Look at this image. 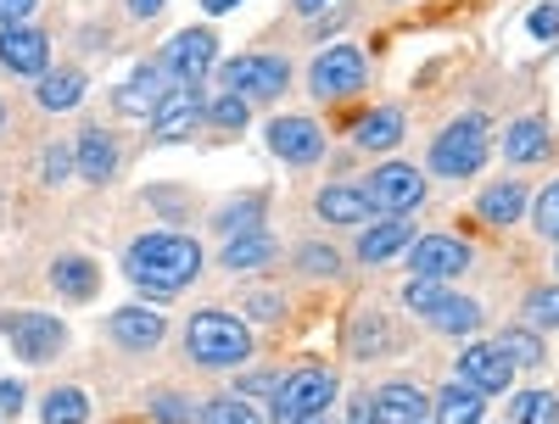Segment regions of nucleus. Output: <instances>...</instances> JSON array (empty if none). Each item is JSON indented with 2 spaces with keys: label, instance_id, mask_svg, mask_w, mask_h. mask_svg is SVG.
I'll return each instance as SVG.
<instances>
[{
  "label": "nucleus",
  "instance_id": "f03ea898",
  "mask_svg": "<svg viewBox=\"0 0 559 424\" xmlns=\"http://www.w3.org/2000/svg\"><path fill=\"white\" fill-rule=\"evenodd\" d=\"M185 352H191V363L202 368H236L252 358V329L236 318V313H197L191 324H185Z\"/></svg>",
  "mask_w": 559,
  "mask_h": 424
},
{
  "label": "nucleus",
  "instance_id": "6ab92c4d",
  "mask_svg": "<svg viewBox=\"0 0 559 424\" xmlns=\"http://www.w3.org/2000/svg\"><path fill=\"white\" fill-rule=\"evenodd\" d=\"M369 413H376V424H419L426 419V391L408 386V380H392V386L376 391Z\"/></svg>",
  "mask_w": 559,
  "mask_h": 424
},
{
  "label": "nucleus",
  "instance_id": "5701e85b",
  "mask_svg": "<svg viewBox=\"0 0 559 424\" xmlns=\"http://www.w3.org/2000/svg\"><path fill=\"white\" fill-rule=\"evenodd\" d=\"M403 129H408V123H403V112H397V107H376L369 118H358L353 140H358L364 152H392L397 140H403Z\"/></svg>",
  "mask_w": 559,
  "mask_h": 424
},
{
  "label": "nucleus",
  "instance_id": "7ed1b4c3",
  "mask_svg": "<svg viewBox=\"0 0 559 424\" xmlns=\"http://www.w3.org/2000/svg\"><path fill=\"white\" fill-rule=\"evenodd\" d=\"M336 374L331 368H319V363H308V368H292L286 380L274 386V408H269V419L274 424H302V419H313V413H331V402H336Z\"/></svg>",
  "mask_w": 559,
  "mask_h": 424
},
{
  "label": "nucleus",
  "instance_id": "3c124183",
  "mask_svg": "<svg viewBox=\"0 0 559 424\" xmlns=\"http://www.w3.org/2000/svg\"><path fill=\"white\" fill-rule=\"evenodd\" d=\"M0 123H7V112H0Z\"/></svg>",
  "mask_w": 559,
  "mask_h": 424
},
{
  "label": "nucleus",
  "instance_id": "39448f33",
  "mask_svg": "<svg viewBox=\"0 0 559 424\" xmlns=\"http://www.w3.org/2000/svg\"><path fill=\"white\" fill-rule=\"evenodd\" d=\"M403 302H408V307H414L419 318H426V324L448 329V336H471V329L481 324V302L442 291V279H408Z\"/></svg>",
  "mask_w": 559,
  "mask_h": 424
},
{
  "label": "nucleus",
  "instance_id": "b1692460",
  "mask_svg": "<svg viewBox=\"0 0 559 424\" xmlns=\"http://www.w3.org/2000/svg\"><path fill=\"white\" fill-rule=\"evenodd\" d=\"M269 257H274V241H269L263 229H252V234H229L218 263H224L229 274H247V268H263Z\"/></svg>",
  "mask_w": 559,
  "mask_h": 424
},
{
  "label": "nucleus",
  "instance_id": "2f4dec72",
  "mask_svg": "<svg viewBox=\"0 0 559 424\" xmlns=\"http://www.w3.org/2000/svg\"><path fill=\"white\" fill-rule=\"evenodd\" d=\"M213 223L224 234H252V229H263V207L258 202H229L224 213H213Z\"/></svg>",
  "mask_w": 559,
  "mask_h": 424
},
{
  "label": "nucleus",
  "instance_id": "9b49d317",
  "mask_svg": "<svg viewBox=\"0 0 559 424\" xmlns=\"http://www.w3.org/2000/svg\"><path fill=\"white\" fill-rule=\"evenodd\" d=\"M269 152L292 168H313L324 157V134L313 118H274L269 123Z\"/></svg>",
  "mask_w": 559,
  "mask_h": 424
},
{
  "label": "nucleus",
  "instance_id": "8fccbe9b",
  "mask_svg": "<svg viewBox=\"0 0 559 424\" xmlns=\"http://www.w3.org/2000/svg\"><path fill=\"white\" fill-rule=\"evenodd\" d=\"M302 424H331V413H313V419H302Z\"/></svg>",
  "mask_w": 559,
  "mask_h": 424
},
{
  "label": "nucleus",
  "instance_id": "de8ad7c7",
  "mask_svg": "<svg viewBox=\"0 0 559 424\" xmlns=\"http://www.w3.org/2000/svg\"><path fill=\"white\" fill-rule=\"evenodd\" d=\"M202 7H207V12H236L241 0H202Z\"/></svg>",
  "mask_w": 559,
  "mask_h": 424
},
{
  "label": "nucleus",
  "instance_id": "473e14b6",
  "mask_svg": "<svg viewBox=\"0 0 559 424\" xmlns=\"http://www.w3.org/2000/svg\"><path fill=\"white\" fill-rule=\"evenodd\" d=\"M498 352L515 363V368H532V363H543V347H537V336H526V329H503L498 336Z\"/></svg>",
  "mask_w": 559,
  "mask_h": 424
},
{
  "label": "nucleus",
  "instance_id": "37998d69",
  "mask_svg": "<svg viewBox=\"0 0 559 424\" xmlns=\"http://www.w3.org/2000/svg\"><path fill=\"white\" fill-rule=\"evenodd\" d=\"M0 413H12V419L23 413V386L17 380H0Z\"/></svg>",
  "mask_w": 559,
  "mask_h": 424
},
{
  "label": "nucleus",
  "instance_id": "c9c22d12",
  "mask_svg": "<svg viewBox=\"0 0 559 424\" xmlns=\"http://www.w3.org/2000/svg\"><path fill=\"white\" fill-rule=\"evenodd\" d=\"M532 223H537V234H543V241H559V184H548V191L537 196V213H532Z\"/></svg>",
  "mask_w": 559,
  "mask_h": 424
},
{
  "label": "nucleus",
  "instance_id": "423d86ee",
  "mask_svg": "<svg viewBox=\"0 0 559 424\" xmlns=\"http://www.w3.org/2000/svg\"><path fill=\"white\" fill-rule=\"evenodd\" d=\"M364 78H369V68H364V51H353V45H331V51H319L313 68H308V89H313L319 101L358 96Z\"/></svg>",
  "mask_w": 559,
  "mask_h": 424
},
{
  "label": "nucleus",
  "instance_id": "1a4fd4ad",
  "mask_svg": "<svg viewBox=\"0 0 559 424\" xmlns=\"http://www.w3.org/2000/svg\"><path fill=\"white\" fill-rule=\"evenodd\" d=\"M0 336L12 341V352L23 363H45L51 352H62L68 329L57 318H45V313H0Z\"/></svg>",
  "mask_w": 559,
  "mask_h": 424
},
{
  "label": "nucleus",
  "instance_id": "cd10ccee",
  "mask_svg": "<svg viewBox=\"0 0 559 424\" xmlns=\"http://www.w3.org/2000/svg\"><path fill=\"white\" fill-rule=\"evenodd\" d=\"M79 96H84V73H73V68L39 78V107L45 112H68V107H79Z\"/></svg>",
  "mask_w": 559,
  "mask_h": 424
},
{
  "label": "nucleus",
  "instance_id": "20e7f679",
  "mask_svg": "<svg viewBox=\"0 0 559 424\" xmlns=\"http://www.w3.org/2000/svg\"><path fill=\"white\" fill-rule=\"evenodd\" d=\"M481 162H487V118H476V112L453 118L431 140V173H442V179H471Z\"/></svg>",
  "mask_w": 559,
  "mask_h": 424
},
{
  "label": "nucleus",
  "instance_id": "393cba45",
  "mask_svg": "<svg viewBox=\"0 0 559 424\" xmlns=\"http://www.w3.org/2000/svg\"><path fill=\"white\" fill-rule=\"evenodd\" d=\"M51 286L68 302H90V296H96V263H90V257H57L51 263Z\"/></svg>",
  "mask_w": 559,
  "mask_h": 424
},
{
  "label": "nucleus",
  "instance_id": "aec40b11",
  "mask_svg": "<svg viewBox=\"0 0 559 424\" xmlns=\"http://www.w3.org/2000/svg\"><path fill=\"white\" fill-rule=\"evenodd\" d=\"M73 168H79L90 184H107V179L118 173V146H112V134L84 129V134H79V146H73Z\"/></svg>",
  "mask_w": 559,
  "mask_h": 424
},
{
  "label": "nucleus",
  "instance_id": "6e6552de",
  "mask_svg": "<svg viewBox=\"0 0 559 424\" xmlns=\"http://www.w3.org/2000/svg\"><path fill=\"white\" fill-rule=\"evenodd\" d=\"M364 196H369V207H376V213L403 218V213H414L419 202H426V173L408 168V162H386V168L369 173V191Z\"/></svg>",
  "mask_w": 559,
  "mask_h": 424
},
{
  "label": "nucleus",
  "instance_id": "bb28decb",
  "mask_svg": "<svg viewBox=\"0 0 559 424\" xmlns=\"http://www.w3.org/2000/svg\"><path fill=\"white\" fill-rule=\"evenodd\" d=\"M481 391H471V386H448L442 397H437V424H481Z\"/></svg>",
  "mask_w": 559,
  "mask_h": 424
},
{
  "label": "nucleus",
  "instance_id": "a19ab883",
  "mask_svg": "<svg viewBox=\"0 0 559 424\" xmlns=\"http://www.w3.org/2000/svg\"><path fill=\"white\" fill-rule=\"evenodd\" d=\"M297 257H302L308 274H336V252H331V246H302Z\"/></svg>",
  "mask_w": 559,
  "mask_h": 424
},
{
  "label": "nucleus",
  "instance_id": "4468645a",
  "mask_svg": "<svg viewBox=\"0 0 559 424\" xmlns=\"http://www.w3.org/2000/svg\"><path fill=\"white\" fill-rule=\"evenodd\" d=\"M45 62H51V39L28 23L0 28V68H12L17 78H45Z\"/></svg>",
  "mask_w": 559,
  "mask_h": 424
},
{
  "label": "nucleus",
  "instance_id": "a878e982",
  "mask_svg": "<svg viewBox=\"0 0 559 424\" xmlns=\"http://www.w3.org/2000/svg\"><path fill=\"white\" fill-rule=\"evenodd\" d=\"M476 213H481L487 223H515V218L526 213V191H521L515 179H503V184H492V191H481Z\"/></svg>",
  "mask_w": 559,
  "mask_h": 424
},
{
  "label": "nucleus",
  "instance_id": "4c0bfd02",
  "mask_svg": "<svg viewBox=\"0 0 559 424\" xmlns=\"http://www.w3.org/2000/svg\"><path fill=\"white\" fill-rule=\"evenodd\" d=\"M39 162H45L39 173H45V179H51V184H62V179L73 173V152H68V146H51V152H45Z\"/></svg>",
  "mask_w": 559,
  "mask_h": 424
},
{
  "label": "nucleus",
  "instance_id": "49530a36",
  "mask_svg": "<svg viewBox=\"0 0 559 424\" xmlns=\"http://www.w3.org/2000/svg\"><path fill=\"white\" fill-rule=\"evenodd\" d=\"M324 7H331V0H297V12H302V17H313V12H324Z\"/></svg>",
  "mask_w": 559,
  "mask_h": 424
},
{
  "label": "nucleus",
  "instance_id": "dca6fc26",
  "mask_svg": "<svg viewBox=\"0 0 559 424\" xmlns=\"http://www.w3.org/2000/svg\"><path fill=\"white\" fill-rule=\"evenodd\" d=\"M174 89V78H168V68L163 62H146V68H134L123 84H118V112H129V118H152L157 112V101Z\"/></svg>",
  "mask_w": 559,
  "mask_h": 424
},
{
  "label": "nucleus",
  "instance_id": "4be33fe9",
  "mask_svg": "<svg viewBox=\"0 0 559 424\" xmlns=\"http://www.w3.org/2000/svg\"><path fill=\"white\" fill-rule=\"evenodd\" d=\"M313 207H319V218H324V223H364L369 213H376V207H369V196H364V191H353V184H324Z\"/></svg>",
  "mask_w": 559,
  "mask_h": 424
},
{
  "label": "nucleus",
  "instance_id": "a18cd8bd",
  "mask_svg": "<svg viewBox=\"0 0 559 424\" xmlns=\"http://www.w3.org/2000/svg\"><path fill=\"white\" fill-rule=\"evenodd\" d=\"M252 313H258V318H280V302H274V296H252Z\"/></svg>",
  "mask_w": 559,
  "mask_h": 424
},
{
  "label": "nucleus",
  "instance_id": "79ce46f5",
  "mask_svg": "<svg viewBox=\"0 0 559 424\" xmlns=\"http://www.w3.org/2000/svg\"><path fill=\"white\" fill-rule=\"evenodd\" d=\"M39 7V0H0V28H12V23H23L28 12Z\"/></svg>",
  "mask_w": 559,
  "mask_h": 424
},
{
  "label": "nucleus",
  "instance_id": "2eb2a0df",
  "mask_svg": "<svg viewBox=\"0 0 559 424\" xmlns=\"http://www.w3.org/2000/svg\"><path fill=\"white\" fill-rule=\"evenodd\" d=\"M197 118H207L202 89L197 84H174L168 96L157 101V112H152V140H185L197 129Z\"/></svg>",
  "mask_w": 559,
  "mask_h": 424
},
{
  "label": "nucleus",
  "instance_id": "603ef678",
  "mask_svg": "<svg viewBox=\"0 0 559 424\" xmlns=\"http://www.w3.org/2000/svg\"><path fill=\"white\" fill-rule=\"evenodd\" d=\"M419 424H426V419H419Z\"/></svg>",
  "mask_w": 559,
  "mask_h": 424
},
{
  "label": "nucleus",
  "instance_id": "09e8293b",
  "mask_svg": "<svg viewBox=\"0 0 559 424\" xmlns=\"http://www.w3.org/2000/svg\"><path fill=\"white\" fill-rule=\"evenodd\" d=\"M353 424H376V413H369V402H364V408L353 413Z\"/></svg>",
  "mask_w": 559,
  "mask_h": 424
},
{
  "label": "nucleus",
  "instance_id": "a211bd4d",
  "mask_svg": "<svg viewBox=\"0 0 559 424\" xmlns=\"http://www.w3.org/2000/svg\"><path fill=\"white\" fill-rule=\"evenodd\" d=\"M107 329H112V341L129 347V352H152V347H163V336H168L163 313H152V307H118V313L107 318Z\"/></svg>",
  "mask_w": 559,
  "mask_h": 424
},
{
  "label": "nucleus",
  "instance_id": "c756f323",
  "mask_svg": "<svg viewBox=\"0 0 559 424\" xmlns=\"http://www.w3.org/2000/svg\"><path fill=\"white\" fill-rule=\"evenodd\" d=\"M509 419L515 424H559V397L554 391H521L509 402Z\"/></svg>",
  "mask_w": 559,
  "mask_h": 424
},
{
  "label": "nucleus",
  "instance_id": "c85d7f7f",
  "mask_svg": "<svg viewBox=\"0 0 559 424\" xmlns=\"http://www.w3.org/2000/svg\"><path fill=\"white\" fill-rule=\"evenodd\" d=\"M39 419H45V424H84V419H90V402H84L79 386H57L51 397H45Z\"/></svg>",
  "mask_w": 559,
  "mask_h": 424
},
{
  "label": "nucleus",
  "instance_id": "7c9ffc66",
  "mask_svg": "<svg viewBox=\"0 0 559 424\" xmlns=\"http://www.w3.org/2000/svg\"><path fill=\"white\" fill-rule=\"evenodd\" d=\"M202 424H263V419H258V408L241 402V397H213V402L202 408Z\"/></svg>",
  "mask_w": 559,
  "mask_h": 424
},
{
  "label": "nucleus",
  "instance_id": "e433bc0d",
  "mask_svg": "<svg viewBox=\"0 0 559 424\" xmlns=\"http://www.w3.org/2000/svg\"><path fill=\"white\" fill-rule=\"evenodd\" d=\"M247 107H252V101L224 96V101H213V107H207V123H218V129H241V123H247Z\"/></svg>",
  "mask_w": 559,
  "mask_h": 424
},
{
  "label": "nucleus",
  "instance_id": "58836bf2",
  "mask_svg": "<svg viewBox=\"0 0 559 424\" xmlns=\"http://www.w3.org/2000/svg\"><path fill=\"white\" fill-rule=\"evenodd\" d=\"M526 28H532L537 39H559V7H532Z\"/></svg>",
  "mask_w": 559,
  "mask_h": 424
},
{
  "label": "nucleus",
  "instance_id": "ea45409f",
  "mask_svg": "<svg viewBox=\"0 0 559 424\" xmlns=\"http://www.w3.org/2000/svg\"><path fill=\"white\" fill-rule=\"evenodd\" d=\"M152 413H157L163 424H191V408H185L179 397H168V391H163V397H152Z\"/></svg>",
  "mask_w": 559,
  "mask_h": 424
},
{
  "label": "nucleus",
  "instance_id": "0eeeda50",
  "mask_svg": "<svg viewBox=\"0 0 559 424\" xmlns=\"http://www.w3.org/2000/svg\"><path fill=\"white\" fill-rule=\"evenodd\" d=\"M218 78H224L229 96H241V101H274L280 89L292 84V68H286V57H263V51H252V57L224 62Z\"/></svg>",
  "mask_w": 559,
  "mask_h": 424
},
{
  "label": "nucleus",
  "instance_id": "9d476101",
  "mask_svg": "<svg viewBox=\"0 0 559 424\" xmlns=\"http://www.w3.org/2000/svg\"><path fill=\"white\" fill-rule=\"evenodd\" d=\"M213 62H218L213 28H185V34L168 39V51H163V68H168L174 84H202L213 73Z\"/></svg>",
  "mask_w": 559,
  "mask_h": 424
},
{
  "label": "nucleus",
  "instance_id": "f704fd0d",
  "mask_svg": "<svg viewBox=\"0 0 559 424\" xmlns=\"http://www.w3.org/2000/svg\"><path fill=\"white\" fill-rule=\"evenodd\" d=\"M526 318H532L537 329H559V286L532 291V296H526Z\"/></svg>",
  "mask_w": 559,
  "mask_h": 424
},
{
  "label": "nucleus",
  "instance_id": "f257e3e1",
  "mask_svg": "<svg viewBox=\"0 0 559 424\" xmlns=\"http://www.w3.org/2000/svg\"><path fill=\"white\" fill-rule=\"evenodd\" d=\"M123 268H129V279H134V286L146 291L152 302H168L174 291H185V286L202 274V246L191 241V234L157 229V234H140V241H129Z\"/></svg>",
  "mask_w": 559,
  "mask_h": 424
},
{
  "label": "nucleus",
  "instance_id": "ddd939ff",
  "mask_svg": "<svg viewBox=\"0 0 559 424\" xmlns=\"http://www.w3.org/2000/svg\"><path fill=\"white\" fill-rule=\"evenodd\" d=\"M459 380L471 391H481V397H498V391H509V380H515V363L498 352V341H481V347L459 352Z\"/></svg>",
  "mask_w": 559,
  "mask_h": 424
},
{
  "label": "nucleus",
  "instance_id": "f3484780",
  "mask_svg": "<svg viewBox=\"0 0 559 424\" xmlns=\"http://www.w3.org/2000/svg\"><path fill=\"white\" fill-rule=\"evenodd\" d=\"M414 246V223H408V213L403 218H381V223H364V234H358V263H392V257H403Z\"/></svg>",
  "mask_w": 559,
  "mask_h": 424
},
{
  "label": "nucleus",
  "instance_id": "864d4df0",
  "mask_svg": "<svg viewBox=\"0 0 559 424\" xmlns=\"http://www.w3.org/2000/svg\"><path fill=\"white\" fill-rule=\"evenodd\" d=\"M554 263H559V257H554Z\"/></svg>",
  "mask_w": 559,
  "mask_h": 424
},
{
  "label": "nucleus",
  "instance_id": "412c9836",
  "mask_svg": "<svg viewBox=\"0 0 559 424\" xmlns=\"http://www.w3.org/2000/svg\"><path fill=\"white\" fill-rule=\"evenodd\" d=\"M548 152H554V134H548L543 118L509 123V134H503V157H509V162H543Z\"/></svg>",
  "mask_w": 559,
  "mask_h": 424
},
{
  "label": "nucleus",
  "instance_id": "c03bdc74",
  "mask_svg": "<svg viewBox=\"0 0 559 424\" xmlns=\"http://www.w3.org/2000/svg\"><path fill=\"white\" fill-rule=\"evenodd\" d=\"M163 7H168V0H129V12H134V17H157Z\"/></svg>",
  "mask_w": 559,
  "mask_h": 424
},
{
  "label": "nucleus",
  "instance_id": "f8f14e48",
  "mask_svg": "<svg viewBox=\"0 0 559 424\" xmlns=\"http://www.w3.org/2000/svg\"><path fill=\"white\" fill-rule=\"evenodd\" d=\"M408 268L414 279H459L471 268V246L453 241V234H426V241L408 246Z\"/></svg>",
  "mask_w": 559,
  "mask_h": 424
},
{
  "label": "nucleus",
  "instance_id": "72a5a7b5",
  "mask_svg": "<svg viewBox=\"0 0 559 424\" xmlns=\"http://www.w3.org/2000/svg\"><path fill=\"white\" fill-rule=\"evenodd\" d=\"M353 352H358V358L392 352V347H386V324H381V318H358V324H353Z\"/></svg>",
  "mask_w": 559,
  "mask_h": 424
}]
</instances>
